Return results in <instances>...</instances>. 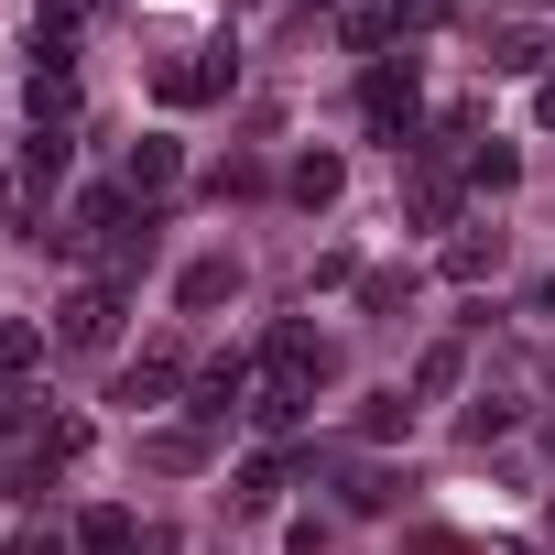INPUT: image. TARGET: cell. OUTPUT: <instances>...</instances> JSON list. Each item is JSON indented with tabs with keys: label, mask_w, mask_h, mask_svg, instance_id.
<instances>
[{
	"label": "cell",
	"mask_w": 555,
	"mask_h": 555,
	"mask_svg": "<svg viewBox=\"0 0 555 555\" xmlns=\"http://www.w3.org/2000/svg\"><path fill=\"white\" fill-rule=\"evenodd\" d=\"M295 468H306V457H250L229 501H240V512H272V501H284V490H295Z\"/></svg>",
	"instance_id": "4fadbf2b"
},
{
	"label": "cell",
	"mask_w": 555,
	"mask_h": 555,
	"mask_svg": "<svg viewBox=\"0 0 555 555\" xmlns=\"http://www.w3.org/2000/svg\"><path fill=\"white\" fill-rule=\"evenodd\" d=\"M44 349H55V338H44L34 317H0V382H23V371H34Z\"/></svg>",
	"instance_id": "2e32d148"
},
{
	"label": "cell",
	"mask_w": 555,
	"mask_h": 555,
	"mask_svg": "<svg viewBox=\"0 0 555 555\" xmlns=\"http://www.w3.org/2000/svg\"><path fill=\"white\" fill-rule=\"evenodd\" d=\"M66 153H77V142H66V131H34V142H23V185H34V196H44V185H55V175H66Z\"/></svg>",
	"instance_id": "ffe728a7"
},
{
	"label": "cell",
	"mask_w": 555,
	"mask_h": 555,
	"mask_svg": "<svg viewBox=\"0 0 555 555\" xmlns=\"http://www.w3.org/2000/svg\"><path fill=\"white\" fill-rule=\"evenodd\" d=\"M34 447H44V468H77V457H88V414H44Z\"/></svg>",
	"instance_id": "603a6c76"
},
{
	"label": "cell",
	"mask_w": 555,
	"mask_h": 555,
	"mask_svg": "<svg viewBox=\"0 0 555 555\" xmlns=\"http://www.w3.org/2000/svg\"><path fill=\"white\" fill-rule=\"evenodd\" d=\"M229 295H240V261H229V250H207V261L175 272V306H185V317H218Z\"/></svg>",
	"instance_id": "ba28073f"
},
{
	"label": "cell",
	"mask_w": 555,
	"mask_h": 555,
	"mask_svg": "<svg viewBox=\"0 0 555 555\" xmlns=\"http://www.w3.org/2000/svg\"><path fill=\"white\" fill-rule=\"evenodd\" d=\"M533 306H544V317H555V272H544V295H533Z\"/></svg>",
	"instance_id": "4dcf8cb0"
},
{
	"label": "cell",
	"mask_w": 555,
	"mask_h": 555,
	"mask_svg": "<svg viewBox=\"0 0 555 555\" xmlns=\"http://www.w3.org/2000/svg\"><path fill=\"white\" fill-rule=\"evenodd\" d=\"M240 88V44H196V55H164L153 66V99L164 109H207V99H229Z\"/></svg>",
	"instance_id": "277c9868"
},
{
	"label": "cell",
	"mask_w": 555,
	"mask_h": 555,
	"mask_svg": "<svg viewBox=\"0 0 555 555\" xmlns=\"http://www.w3.org/2000/svg\"><path fill=\"white\" fill-rule=\"evenodd\" d=\"M142 555H175V533H142Z\"/></svg>",
	"instance_id": "f546056e"
},
{
	"label": "cell",
	"mask_w": 555,
	"mask_h": 555,
	"mask_svg": "<svg viewBox=\"0 0 555 555\" xmlns=\"http://www.w3.org/2000/svg\"><path fill=\"white\" fill-rule=\"evenodd\" d=\"M360 306H371V317L392 327V317L414 306V272H360Z\"/></svg>",
	"instance_id": "cb8c5ba5"
},
{
	"label": "cell",
	"mask_w": 555,
	"mask_h": 555,
	"mask_svg": "<svg viewBox=\"0 0 555 555\" xmlns=\"http://www.w3.org/2000/svg\"><path fill=\"white\" fill-rule=\"evenodd\" d=\"M0 436H44V425H34V392H23V382H0Z\"/></svg>",
	"instance_id": "484cf974"
},
{
	"label": "cell",
	"mask_w": 555,
	"mask_h": 555,
	"mask_svg": "<svg viewBox=\"0 0 555 555\" xmlns=\"http://www.w3.org/2000/svg\"><path fill=\"white\" fill-rule=\"evenodd\" d=\"M0 555H44V544H34V533H23V544H0Z\"/></svg>",
	"instance_id": "1f68e13d"
},
{
	"label": "cell",
	"mask_w": 555,
	"mask_h": 555,
	"mask_svg": "<svg viewBox=\"0 0 555 555\" xmlns=\"http://www.w3.org/2000/svg\"><path fill=\"white\" fill-rule=\"evenodd\" d=\"M142 533H153V522H131L120 501H99V512H77V555H142Z\"/></svg>",
	"instance_id": "30bf717a"
},
{
	"label": "cell",
	"mask_w": 555,
	"mask_h": 555,
	"mask_svg": "<svg viewBox=\"0 0 555 555\" xmlns=\"http://www.w3.org/2000/svg\"><path fill=\"white\" fill-rule=\"evenodd\" d=\"M533 120H544V131H555V77H544V88H533Z\"/></svg>",
	"instance_id": "f1b7e54d"
},
{
	"label": "cell",
	"mask_w": 555,
	"mask_h": 555,
	"mask_svg": "<svg viewBox=\"0 0 555 555\" xmlns=\"http://www.w3.org/2000/svg\"><path fill=\"white\" fill-rule=\"evenodd\" d=\"M457 371H468V349H457V338H436V349H425V371H414V403H447V392H457Z\"/></svg>",
	"instance_id": "ac0fdd59"
},
{
	"label": "cell",
	"mask_w": 555,
	"mask_h": 555,
	"mask_svg": "<svg viewBox=\"0 0 555 555\" xmlns=\"http://www.w3.org/2000/svg\"><path fill=\"white\" fill-rule=\"evenodd\" d=\"M360 131H371V142H392V153H414V131H425V88H414V55H382V66L360 77Z\"/></svg>",
	"instance_id": "6da1fadb"
},
{
	"label": "cell",
	"mask_w": 555,
	"mask_h": 555,
	"mask_svg": "<svg viewBox=\"0 0 555 555\" xmlns=\"http://www.w3.org/2000/svg\"><path fill=\"white\" fill-rule=\"evenodd\" d=\"M131 218H142V207H131L120 185H99V196H77L66 218H44L34 240H44V250H66V261H109V240H120Z\"/></svg>",
	"instance_id": "3957f363"
},
{
	"label": "cell",
	"mask_w": 555,
	"mask_h": 555,
	"mask_svg": "<svg viewBox=\"0 0 555 555\" xmlns=\"http://www.w3.org/2000/svg\"><path fill=\"white\" fill-rule=\"evenodd\" d=\"M142 457H153V468H207V436H196V425H164Z\"/></svg>",
	"instance_id": "d4e9b609"
},
{
	"label": "cell",
	"mask_w": 555,
	"mask_h": 555,
	"mask_svg": "<svg viewBox=\"0 0 555 555\" xmlns=\"http://www.w3.org/2000/svg\"><path fill=\"white\" fill-rule=\"evenodd\" d=\"M392 23H403V34H436V23H447V0H392Z\"/></svg>",
	"instance_id": "83f0119b"
},
{
	"label": "cell",
	"mask_w": 555,
	"mask_h": 555,
	"mask_svg": "<svg viewBox=\"0 0 555 555\" xmlns=\"http://www.w3.org/2000/svg\"><path fill=\"white\" fill-rule=\"evenodd\" d=\"M403 555H490V544H468V533H447V522H425V533H414Z\"/></svg>",
	"instance_id": "4316f807"
},
{
	"label": "cell",
	"mask_w": 555,
	"mask_h": 555,
	"mask_svg": "<svg viewBox=\"0 0 555 555\" xmlns=\"http://www.w3.org/2000/svg\"><path fill=\"white\" fill-rule=\"evenodd\" d=\"M175 382H185V371H175V360L153 349V360H131V371H120V392H109V403H131V414H142V403H164Z\"/></svg>",
	"instance_id": "9a60e30c"
},
{
	"label": "cell",
	"mask_w": 555,
	"mask_h": 555,
	"mask_svg": "<svg viewBox=\"0 0 555 555\" xmlns=\"http://www.w3.org/2000/svg\"><path fill=\"white\" fill-rule=\"evenodd\" d=\"M23 99H34V131H66V120H77V66H34Z\"/></svg>",
	"instance_id": "8fae6325"
},
{
	"label": "cell",
	"mask_w": 555,
	"mask_h": 555,
	"mask_svg": "<svg viewBox=\"0 0 555 555\" xmlns=\"http://www.w3.org/2000/svg\"><path fill=\"white\" fill-rule=\"evenodd\" d=\"M229 414H250V360H240V349H229V360H207V371L185 382V425H196V436H218Z\"/></svg>",
	"instance_id": "8992f818"
},
{
	"label": "cell",
	"mask_w": 555,
	"mask_h": 555,
	"mask_svg": "<svg viewBox=\"0 0 555 555\" xmlns=\"http://www.w3.org/2000/svg\"><path fill=\"white\" fill-rule=\"evenodd\" d=\"M338 44L382 66V44H403V23H392V12H338Z\"/></svg>",
	"instance_id": "e0dca14e"
},
{
	"label": "cell",
	"mask_w": 555,
	"mask_h": 555,
	"mask_svg": "<svg viewBox=\"0 0 555 555\" xmlns=\"http://www.w3.org/2000/svg\"><path fill=\"white\" fill-rule=\"evenodd\" d=\"M512 175H522V153H512L501 131H490V142H468V185H490V196H501Z\"/></svg>",
	"instance_id": "44dd1931"
},
{
	"label": "cell",
	"mask_w": 555,
	"mask_h": 555,
	"mask_svg": "<svg viewBox=\"0 0 555 555\" xmlns=\"http://www.w3.org/2000/svg\"><path fill=\"white\" fill-rule=\"evenodd\" d=\"M360 436H371V447L414 436V403H403V392H371V403H360Z\"/></svg>",
	"instance_id": "7402d4cb"
},
{
	"label": "cell",
	"mask_w": 555,
	"mask_h": 555,
	"mask_svg": "<svg viewBox=\"0 0 555 555\" xmlns=\"http://www.w3.org/2000/svg\"><path fill=\"white\" fill-rule=\"evenodd\" d=\"M327 382H338V349H327L317 327H295V317H284V327L261 338V392H295V403H317Z\"/></svg>",
	"instance_id": "7a4b0ae2"
},
{
	"label": "cell",
	"mask_w": 555,
	"mask_h": 555,
	"mask_svg": "<svg viewBox=\"0 0 555 555\" xmlns=\"http://www.w3.org/2000/svg\"><path fill=\"white\" fill-rule=\"evenodd\" d=\"M175 175H185V153H175L164 131H142V142H131V164H120V196H131V207H164V196H175Z\"/></svg>",
	"instance_id": "52a82bcc"
},
{
	"label": "cell",
	"mask_w": 555,
	"mask_h": 555,
	"mask_svg": "<svg viewBox=\"0 0 555 555\" xmlns=\"http://www.w3.org/2000/svg\"><path fill=\"white\" fill-rule=\"evenodd\" d=\"M284 185H295V207H338L349 164H338V153H295V175H284Z\"/></svg>",
	"instance_id": "5bb4252c"
},
{
	"label": "cell",
	"mask_w": 555,
	"mask_h": 555,
	"mask_svg": "<svg viewBox=\"0 0 555 555\" xmlns=\"http://www.w3.org/2000/svg\"><path fill=\"white\" fill-rule=\"evenodd\" d=\"M501 272V229H457L447 240V284H490Z\"/></svg>",
	"instance_id": "7c38bea8"
},
{
	"label": "cell",
	"mask_w": 555,
	"mask_h": 555,
	"mask_svg": "<svg viewBox=\"0 0 555 555\" xmlns=\"http://www.w3.org/2000/svg\"><path fill=\"white\" fill-rule=\"evenodd\" d=\"M55 349H77V360H109V349H120V284H88V295H66V306H55Z\"/></svg>",
	"instance_id": "5b68a950"
},
{
	"label": "cell",
	"mask_w": 555,
	"mask_h": 555,
	"mask_svg": "<svg viewBox=\"0 0 555 555\" xmlns=\"http://www.w3.org/2000/svg\"><path fill=\"white\" fill-rule=\"evenodd\" d=\"M490 66H501V77H533V66H544L533 23H501V34H490Z\"/></svg>",
	"instance_id": "d6986e66"
},
{
	"label": "cell",
	"mask_w": 555,
	"mask_h": 555,
	"mask_svg": "<svg viewBox=\"0 0 555 555\" xmlns=\"http://www.w3.org/2000/svg\"><path fill=\"white\" fill-rule=\"evenodd\" d=\"M403 207H414V229H457V175L447 164H414L403 175Z\"/></svg>",
	"instance_id": "9c48e42d"
}]
</instances>
